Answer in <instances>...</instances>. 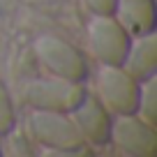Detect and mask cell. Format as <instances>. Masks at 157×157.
I'll use <instances>...</instances> for the list:
<instances>
[{
    "instance_id": "obj_9",
    "label": "cell",
    "mask_w": 157,
    "mask_h": 157,
    "mask_svg": "<svg viewBox=\"0 0 157 157\" xmlns=\"http://www.w3.org/2000/svg\"><path fill=\"white\" fill-rule=\"evenodd\" d=\"M125 72L132 74L139 83L148 81L157 72V37L155 33H148L136 37V42L129 44V51L123 63Z\"/></svg>"
},
{
    "instance_id": "obj_5",
    "label": "cell",
    "mask_w": 157,
    "mask_h": 157,
    "mask_svg": "<svg viewBox=\"0 0 157 157\" xmlns=\"http://www.w3.org/2000/svg\"><path fill=\"white\" fill-rule=\"evenodd\" d=\"M90 46L102 65H123L132 44V35L113 14H97L90 23Z\"/></svg>"
},
{
    "instance_id": "obj_12",
    "label": "cell",
    "mask_w": 157,
    "mask_h": 157,
    "mask_svg": "<svg viewBox=\"0 0 157 157\" xmlns=\"http://www.w3.org/2000/svg\"><path fill=\"white\" fill-rule=\"evenodd\" d=\"M86 5L95 14H113V5L116 0H86Z\"/></svg>"
},
{
    "instance_id": "obj_1",
    "label": "cell",
    "mask_w": 157,
    "mask_h": 157,
    "mask_svg": "<svg viewBox=\"0 0 157 157\" xmlns=\"http://www.w3.org/2000/svg\"><path fill=\"white\" fill-rule=\"evenodd\" d=\"M30 134L39 146H46L51 150L60 152H76L83 148V136L69 118V113L60 111H39L35 109L28 118Z\"/></svg>"
},
{
    "instance_id": "obj_4",
    "label": "cell",
    "mask_w": 157,
    "mask_h": 157,
    "mask_svg": "<svg viewBox=\"0 0 157 157\" xmlns=\"http://www.w3.org/2000/svg\"><path fill=\"white\" fill-rule=\"evenodd\" d=\"M86 90L81 83H72L65 78H35L25 86L23 90V102L39 111H60L69 113L83 99Z\"/></svg>"
},
{
    "instance_id": "obj_6",
    "label": "cell",
    "mask_w": 157,
    "mask_h": 157,
    "mask_svg": "<svg viewBox=\"0 0 157 157\" xmlns=\"http://www.w3.org/2000/svg\"><path fill=\"white\" fill-rule=\"evenodd\" d=\"M123 152L132 157H155L157 155V132L155 125L146 123L136 113H125L111 120V136Z\"/></svg>"
},
{
    "instance_id": "obj_2",
    "label": "cell",
    "mask_w": 157,
    "mask_h": 157,
    "mask_svg": "<svg viewBox=\"0 0 157 157\" xmlns=\"http://www.w3.org/2000/svg\"><path fill=\"white\" fill-rule=\"evenodd\" d=\"M97 99L106 109H111L116 116H125L136 113L141 83L125 72L123 65H102L97 74Z\"/></svg>"
},
{
    "instance_id": "obj_8",
    "label": "cell",
    "mask_w": 157,
    "mask_h": 157,
    "mask_svg": "<svg viewBox=\"0 0 157 157\" xmlns=\"http://www.w3.org/2000/svg\"><path fill=\"white\" fill-rule=\"evenodd\" d=\"M113 16L134 37L155 33V25H157L155 0H116Z\"/></svg>"
},
{
    "instance_id": "obj_3",
    "label": "cell",
    "mask_w": 157,
    "mask_h": 157,
    "mask_svg": "<svg viewBox=\"0 0 157 157\" xmlns=\"http://www.w3.org/2000/svg\"><path fill=\"white\" fill-rule=\"evenodd\" d=\"M35 53H37L39 63L58 78L81 83L88 76V63H86L83 53L60 37H53V35L39 37L35 42Z\"/></svg>"
},
{
    "instance_id": "obj_7",
    "label": "cell",
    "mask_w": 157,
    "mask_h": 157,
    "mask_svg": "<svg viewBox=\"0 0 157 157\" xmlns=\"http://www.w3.org/2000/svg\"><path fill=\"white\" fill-rule=\"evenodd\" d=\"M69 118L78 127L83 141H90L95 146H104L111 136V116L109 109L97 97L86 93L83 99L69 111Z\"/></svg>"
},
{
    "instance_id": "obj_10",
    "label": "cell",
    "mask_w": 157,
    "mask_h": 157,
    "mask_svg": "<svg viewBox=\"0 0 157 157\" xmlns=\"http://www.w3.org/2000/svg\"><path fill=\"white\" fill-rule=\"evenodd\" d=\"M136 116L143 118L146 123L155 125V120H157V83H155V76L141 83V95H139Z\"/></svg>"
},
{
    "instance_id": "obj_11",
    "label": "cell",
    "mask_w": 157,
    "mask_h": 157,
    "mask_svg": "<svg viewBox=\"0 0 157 157\" xmlns=\"http://www.w3.org/2000/svg\"><path fill=\"white\" fill-rule=\"evenodd\" d=\"M14 129V106L5 83L0 81V136H5Z\"/></svg>"
}]
</instances>
